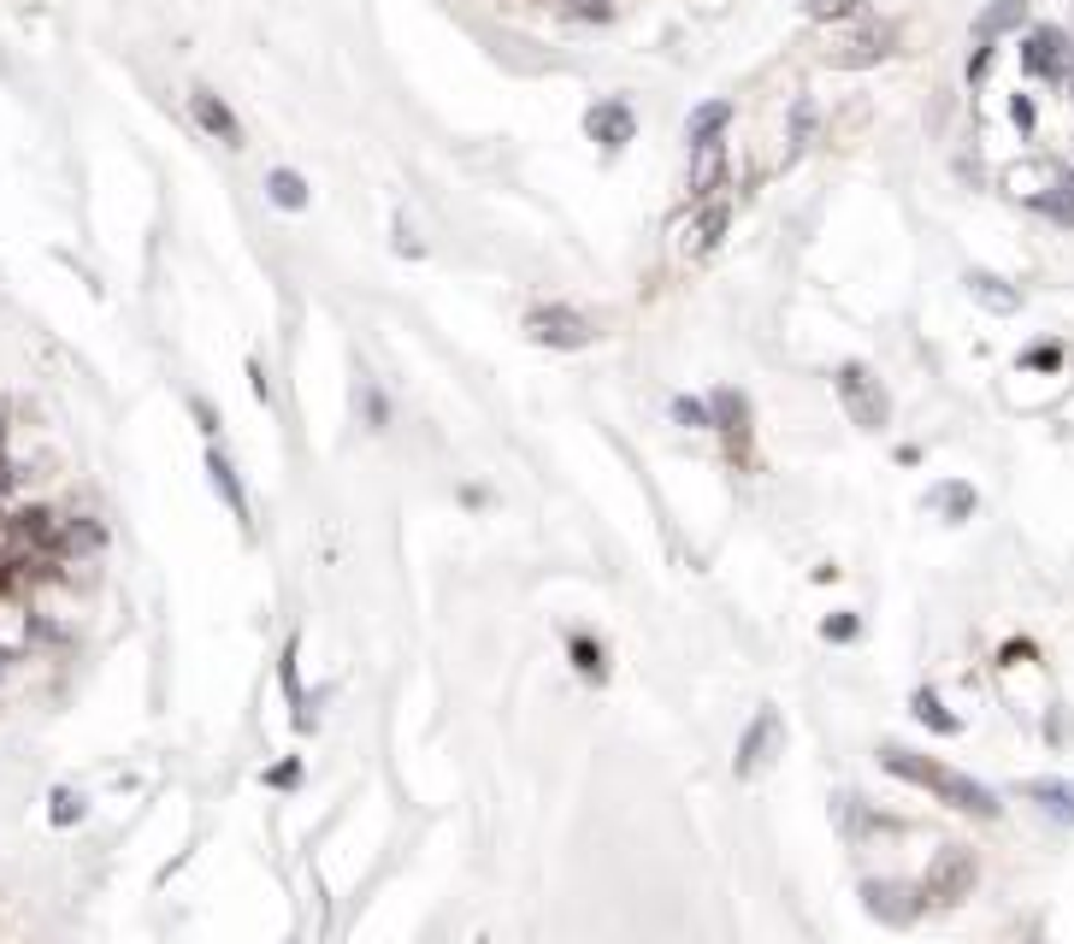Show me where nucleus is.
Here are the masks:
<instances>
[{
  "mask_svg": "<svg viewBox=\"0 0 1074 944\" xmlns=\"http://www.w3.org/2000/svg\"><path fill=\"white\" fill-rule=\"evenodd\" d=\"M933 507H945L951 519L975 514V485H939V490H933Z\"/></svg>",
  "mask_w": 1074,
  "mask_h": 944,
  "instance_id": "obj_19",
  "label": "nucleus"
},
{
  "mask_svg": "<svg viewBox=\"0 0 1074 944\" xmlns=\"http://www.w3.org/2000/svg\"><path fill=\"white\" fill-rule=\"evenodd\" d=\"M573 656H578V667H585V673H602V661H597V644H590V637H578V644H573Z\"/></svg>",
  "mask_w": 1074,
  "mask_h": 944,
  "instance_id": "obj_26",
  "label": "nucleus"
},
{
  "mask_svg": "<svg viewBox=\"0 0 1074 944\" xmlns=\"http://www.w3.org/2000/svg\"><path fill=\"white\" fill-rule=\"evenodd\" d=\"M190 408H195V419H201V431H207V438H213V431H219V408H213L207 396H195Z\"/></svg>",
  "mask_w": 1074,
  "mask_h": 944,
  "instance_id": "obj_25",
  "label": "nucleus"
},
{
  "mask_svg": "<svg viewBox=\"0 0 1074 944\" xmlns=\"http://www.w3.org/2000/svg\"><path fill=\"white\" fill-rule=\"evenodd\" d=\"M526 337L544 343V348H585L590 337H597V331H590L585 313H573V308H561V301H549V308H532V313H526Z\"/></svg>",
  "mask_w": 1074,
  "mask_h": 944,
  "instance_id": "obj_3",
  "label": "nucleus"
},
{
  "mask_svg": "<svg viewBox=\"0 0 1074 944\" xmlns=\"http://www.w3.org/2000/svg\"><path fill=\"white\" fill-rule=\"evenodd\" d=\"M892 24H862V31H850L845 41L833 48V65H874V60H885L892 53Z\"/></svg>",
  "mask_w": 1074,
  "mask_h": 944,
  "instance_id": "obj_7",
  "label": "nucleus"
},
{
  "mask_svg": "<svg viewBox=\"0 0 1074 944\" xmlns=\"http://www.w3.org/2000/svg\"><path fill=\"white\" fill-rule=\"evenodd\" d=\"M207 478H213V490L225 497V507L249 526V497H242V478H237V467H230V455L225 449H207Z\"/></svg>",
  "mask_w": 1074,
  "mask_h": 944,
  "instance_id": "obj_11",
  "label": "nucleus"
},
{
  "mask_svg": "<svg viewBox=\"0 0 1074 944\" xmlns=\"http://www.w3.org/2000/svg\"><path fill=\"white\" fill-rule=\"evenodd\" d=\"M1022 19H1027V7H1022V0H998V7L980 19V41H992L998 31H1010V24H1022Z\"/></svg>",
  "mask_w": 1074,
  "mask_h": 944,
  "instance_id": "obj_18",
  "label": "nucleus"
},
{
  "mask_svg": "<svg viewBox=\"0 0 1074 944\" xmlns=\"http://www.w3.org/2000/svg\"><path fill=\"white\" fill-rule=\"evenodd\" d=\"M1004 183H1010V195H1022V201H1034V207H1039L1045 189L1057 183V171H1051V166H1015Z\"/></svg>",
  "mask_w": 1074,
  "mask_h": 944,
  "instance_id": "obj_15",
  "label": "nucleus"
},
{
  "mask_svg": "<svg viewBox=\"0 0 1074 944\" xmlns=\"http://www.w3.org/2000/svg\"><path fill=\"white\" fill-rule=\"evenodd\" d=\"M968 289H975V301H980V308H992V313H1015V308H1022V296L1004 289V278H992V272H968Z\"/></svg>",
  "mask_w": 1074,
  "mask_h": 944,
  "instance_id": "obj_13",
  "label": "nucleus"
},
{
  "mask_svg": "<svg viewBox=\"0 0 1074 944\" xmlns=\"http://www.w3.org/2000/svg\"><path fill=\"white\" fill-rule=\"evenodd\" d=\"M190 112H195V124L207 130L213 142H225V148H242V124L230 119V107H225V100L213 95V89H195V95H190Z\"/></svg>",
  "mask_w": 1074,
  "mask_h": 944,
  "instance_id": "obj_9",
  "label": "nucleus"
},
{
  "mask_svg": "<svg viewBox=\"0 0 1074 944\" xmlns=\"http://www.w3.org/2000/svg\"><path fill=\"white\" fill-rule=\"evenodd\" d=\"M673 419L679 426H691V431H708V408L703 402H691V396H673Z\"/></svg>",
  "mask_w": 1074,
  "mask_h": 944,
  "instance_id": "obj_22",
  "label": "nucleus"
},
{
  "mask_svg": "<svg viewBox=\"0 0 1074 944\" xmlns=\"http://www.w3.org/2000/svg\"><path fill=\"white\" fill-rule=\"evenodd\" d=\"M696 207H703V219H696L691 242H685V260H703V254L720 242V230H727V219H732V201H715V207H708V201H696Z\"/></svg>",
  "mask_w": 1074,
  "mask_h": 944,
  "instance_id": "obj_12",
  "label": "nucleus"
},
{
  "mask_svg": "<svg viewBox=\"0 0 1074 944\" xmlns=\"http://www.w3.org/2000/svg\"><path fill=\"white\" fill-rule=\"evenodd\" d=\"M708 426H720V438L732 443L738 461L750 455V402L738 396V390H715V402H708Z\"/></svg>",
  "mask_w": 1074,
  "mask_h": 944,
  "instance_id": "obj_6",
  "label": "nucleus"
},
{
  "mask_svg": "<svg viewBox=\"0 0 1074 944\" xmlns=\"http://www.w3.org/2000/svg\"><path fill=\"white\" fill-rule=\"evenodd\" d=\"M826 637H833V644H845V637H856V620H850V614L826 620Z\"/></svg>",
  "mask_w": 1074,
  "mask_h": 944,
  "instance_id": "obj_27",
  "label": "nucleus"
},
{
  "mask_svg": "<svg viewBox=\"0 0 1074 944\" xmlns=\"http://www.w3.org/2000/svg\"><path fill=\"white\" fill-rule=\"evenodd\" d=\"M968 880H975V862H968V856L956 850V856H945V862L933 868V880H927L921 892H927V897H939V904H956V897L968 892Z\"/></svg>",
  "mask_w": 1074,
  "mask_h": 944,
  "instance_id": "obj_10",
  "label": "nucleus"
},
{
  "mask_svg": "<svg viewBox=\"0 0 1074 944\" xmlns=\"http://www.w3.org/2000/svg\"><path fill=\"white\" fill-rule=\"evenodd\" d=\"M727 119H732L727 100H708V107H696V112H691V142H715L720 130H727Z\"/></svg>",
  "mask_w": 1074,
  "mask_h": 944,
  "instance_id": "obj_17",
  "label": "nucleus"
},
{
  "mask_svg": "<svg viewBox=\"0 0 1074 944\" xmlns=\"http://www.w3.org/2000/svg\"><path fill=\"white\" fill-rule=\"evenodd\" d=\"M1034 797H1039L1045 809H1051V815L1074 821V791H1069V786H1034Z\"/></svg>",
  "mask_w": 1074,
  "mask_h": 944,
  "instance_id": "obj_21",
  "label": "nucleus"
},
{
  "mask_svg": "<svg viewBox=\"0 0 1074 944\" xmlns=\"http://www.w3.org/2000/svg\"><path fill=\"white\" fill-rule=\"evenodd\" d=\"M360 419H367L372 431H384V426H390V402H384L372 384H360Z\"/></svg>",
  "mask_w": 1074,
  "mask_h": 944,
  "instance_id": "obj_20",
  "label": "nucleus"
},
{
  "mask_svg": "<svg viewBox=\"0 0 1074 944\" xmlns=\"http://www.w3.org/2000/svg\"><path fill=\"white\" fill-rule=\"evenodd\" d=\"M266 201L278 213H301V207H308V183H301L296 171H272V178H266Z\"/></svg>",
  "mask_w": 1074,
  "mask_h": 944,
  "instance_id": "obj_14",
  "label": "nucleus"
},
{
  "mask_svg": "<svg viewBox=\"0 0 1074 944\" xmlns=\"http://www.w3.org/2000/svg\"><path fill=\"white\" fill-rule=\"evenodd\" d=\"M838 402H845V414L862 431H880L885 419H892V402H885V390L874 384L868 367H838Z\"/></svg>",
  "mask_w": 1074,
  "mask_h": 944,
  "instance_id": "obj_2",
  "label": "nucleus"
},
{
  "mask_svg": "<svg viewBox=\"0 0 1074 944\" xmlns=\"http://www.w3.org/2000/svg\"><path fill=\"white\" fill-rule=\"evenodd\" d=\"M1022 60H1027V71H1034V77H1045V83H1063L1069 71H1074V48H1069V36H1063V31H1051V24H1039V31L1022 41Z\"/></svg>",
  "mask_w": 1074,
  "mask_h": 944,
  "instance_id": "obj_4",
  "label": "nucleus"
},
{
  "mask_svg": "<svg viewBox=\"0 0 1074 944\" xmlns=\"http://www.w3.org/2000/svg\"><path fill=\"white\" fill-rule=\"evenodd\" d=\"M720 178H727V142H691V201H715Z\"/></svg>",
  "mask_w": 1074,
  "mask_h": 944,
  "instance_id": "obj_8",
  "label": "nucleus"
},
{
  "mask_svg": "<svg viewBox=\"0 0 1074 944\" xmlns=\"http://www.w3.org/2000/svg\"><path fill=\"white\" fill-rule=\"evenodd\" d=\"M916 715H921L927 726H939V732H951V726H956V720L945 715V708L933 703V691H921V696H916Z\"/></svg>",
  "mask_w": 1074,
  "mask_h": 944,
  "instance_id": "obj_23",
  "label": "nucleus"
},
{
  "mask_svg": "<svg viewBox=\"0 0 1074 944\" xmlns=\"http://www.w3.org/2000/svg\"><path fill=\"white\" fill-rule=\"evenodd\" d=\"M77 815H83V797H71V791L53 797V821H60V826H65V821H77Z\"/></svg>",
  "mask_w": 1074,
  "mask_h": 944,
  "instance_id": "obj_24",
  "label": "nucleus"
},
{
  "mask_svg": "<svg viewBox=\"0 0 1074 944\" xmlns=\"http://www.w3.org/2000/svg\"><path fill=\"white\" fill-rule=\"evenodd\" d=\"M585 136H590V142H602L608 154L626 148V142L637 136V112L626 107V100H597V107L585 112Z\"/></svg>",
  "mask_w": 1074,
  "mask_h": 944,
  "instance_id": "obj_5",
  "label": "nucleus"
},
{
  "mask_svg": "<svg viewBox=\"0 0 1074 944\" xmlns=\"http://www.w3.org/2000/svg\"><path fill=\"white\" fill-rule=\"evenodd\" d=\"M885 767H892L897 779H909V786L945 797V803L963 809V815H986V821L998 815V797L992 791L975 786V779H963V774H951V767H939V762H921V755H909V750H885Z\"/></svg>",
  "mask_w": 1074,
  "mask_h": 944,
  "instance_id": "obj_1",
  "label": "nucleus"
},
{
  "mask_svg": "<svg viewBox=\"0 0 1074 944\" xmlns=\"http://www.w3.org/2000/svg\"><path fill=\"white\" fill-rule=\"evenodd\" d=\"M774 738H779V720H774V715H762L756 726H750V738H744V755H738V774H750L756 762H767V750H774Z\"/></svg>",
  "mask_w": 1074,
  "mask_h": 944,
  "instance_id": "obj_16",
  "label": "nucleus"
}]
</instances>
